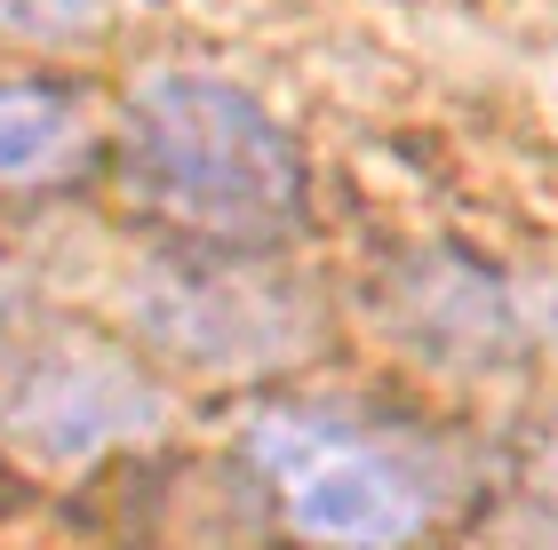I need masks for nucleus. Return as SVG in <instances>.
Instances as JSON below:
<instances>
[{"label":"nucleus","instance_id":"nucleus-2","mask_svg":"<svg viewBox=\"0 0 558 550\" xmlns=\"http://www.w3.org/2000/svg\"><path fill=\"white\" fill-rule=\"evenodd\" d=\"M279 518L327 550H408L447 511V470L423 439L351 415H264L247 431Z\"/></svg>","mask_w":558,"mask_h":550},{"label":"nucleus","instance_id":"nucleus-6","mask_svg":"<svg viewBox=\"0 0 558 550\" xmlns=\"http://www.w3.org/2000/svg\"><path fill=\"white\" fill-rule=\"evenodd\" d=\"M0 24L40 33V40H72V33L112 24V0H0Z\"/></svg>","mask_w":558,"mask_h":550},{"label":"nucleus","instance_id":"nucleus-3","mask_svg":"<svg viewBox=\"0 0 558 550\" xmlns=\"http://www.w3.org/2000/svg\"><path fill=\"white\" fill-rule=\"evenodd\" d=\"M136 319L151 328V343L184 352L199 367H271L312 343L303 328V295L288 280H271L247 256H160L136 288Z\"/></svg>","mask_w":558,"mask_h":550},{"label":"nucleus","instance_id":"nucleus-1","mask_svg":"<svg viewBox=\"0 0 558 550\" xmlns=\"http://www.w3.org/2000/svg\"><path fill=\"white\" fill-rule=\"evenodd\" d=\"M120 176L151 216L199 240H271L303 216V152L247 88L151 72L120 112Z\"/></svg>","mask_w":558,"mask_h":550},{"label":"nucleus","instance_id":"nucleus-4","mask_svg":"<svg viewBox=\"0 0 558 550\" xmlns=\"http://www.w3.org/2000/svg\"><path fill=\"white\" fill-rule=\"evenodd\" d=\"M151 391L136 367H120L112 352H88V343H64L48 352L33 391H24V439L57 463H81L96 447L129 439V431H151Z\"/></svg>","mask_w":558,"mask_h":550},{"label":"nucleus","instance_id":"nucleus-5","mask_svg":"<svg viewBox=\"0 0 558 550\" xmlns=\"http://www.w3.org/2000/svg\"><path fill=\"white\" fill-rule=\"evenodd\" d=\"M81 152V105L64 88H0V184L57 176Z\"/></svg>","mask_w":558,"mask_h":550}]
</instances>
